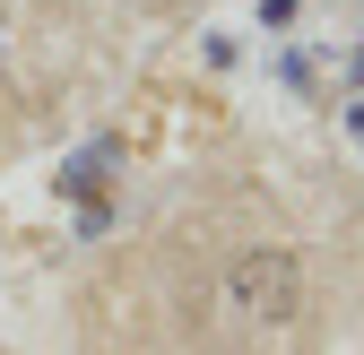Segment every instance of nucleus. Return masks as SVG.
<instances>
[{
  "label": "nucleus",
  "instance_id": "nucleus-1",
  "mask_svg": "<svg viewBox=\"0 0 364 355\" xmlns=\"http://www.w3.org/2000/svg\"><path fill=\"white\" fill-rule=\"evenodd\" d=\"M235 303H252L260 321H287L295 312V260L287 251H243L235 260Z\"/></svg>",
  "mask_w": 364,
  "mask_h": 355
},
{
  "label": "nucleus",
  "instance_id": "nucleus-2",
  "mask_svg": "<svg viewBox=\"0 0 364 355\" xmlns=\"http://www.w3.org/2000/svg\"><path fill=\"white\" fill-rule=\"evenodd\" d=\"M260 18H269V26H287V18H295V0H260Z\"/></svg>",
  "mask_w": 364,
  "mask_h": 355
}]
</instances>
